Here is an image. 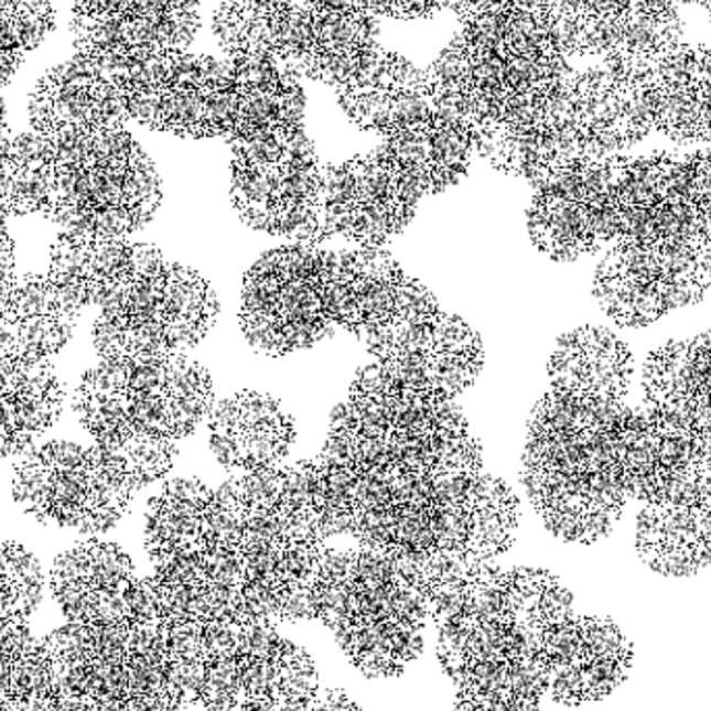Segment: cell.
Masks as SVG:
<instances>
[{"label": "cell", "mask_w": 711, "mask_h": 711, "mask_svg": "<svg viewBox=\"0 0 711 711\" xmlns=\"http://www.w3.org/2000/svg\"><path fill=\"white\" fill-rule=\"evenodd\" d=\"M11 691L15 701L51 699L55 694L53 657L46 651V645L40 654L13 659Z\"/></svg>", "instance_id": "22"}, {"label": "cell", "mask_w": 711, "mask_h": 711, "mask_svg": "<svg viewBox=\"0 0 711 711\" xmlns=\"http://www.w3.org/2000/svg\"><path fill=\"white\" fill-rule=\"evenodd\" d=\"M316 11L346 15V13L358 11V7H356L354 0H316Z\"/></svg>", "instance_id": "50"}, {"label": "cell", "mask_w": 711, "mask_h": 711, "mask_svg": "<svg viewBox=\"0 0 711 711\" xmlns=\"http://www.w3.org/2000/svg\"><path fill=\"white\" fill-rule=\"evenodd\" d=\"M44 645H46V651L55 659L88 664L94 657L90 624L86 622H67L65 626L56 628L55 633L44 637Z\"/></svg>", "instance_id": "31"}, {"label": "cell", "mask_w": 711, "mask_h": 711, "mask_svg": "<svg viewBox=\"0 0 711 711\" xmlns=\"http://www.w3.org/2000/svg\"><path fill=\"white\" fill-rule=\"evenodd\" d=\"M508 11H483L462 19V36L474 51L508 56L506 49Z\"/></svg>", "instance_id": "28"}, {"label": "cell", "mask_w": 711, "mask_h": 711, "mask_svg": "<svg viewBox=\"0 0 711 711\" xmlns=\"http://www.w3.org/2000/svg\"><path fill=\"white\" fill-rule=\"evenodd\" d=\"M18 701L15 699H0V711H15Z\"/></svg>", "instance_id": "56"}, {"label": "cell", "mask_w": 711, "mask_h": 711, "mask_svg": "<svg viewBox=\"0 0 711 711\" xmlns=\"http://www.w3.org/2000/svg\"><path fill=\"white\" fill-rule=\"evenodd\" d=\"M65 389L51 360L0 356V460L21 456L55 424Z\"/></svg>", "instance_id": "16"}, {"label": "cell", "mask_w": 711, "mask_h": 711, "mask_svg": "<svg viewBox=\"0 0 711 711\" xmlns=\"http://www.w3.org/2000/svg\"><path fill=\"white\" fill-rule=\"evenodd\" d=\"M91 133V131H90ZM161 180L147 152L103 159L90 147L77 163L51 161V196L44 217L77 239H128L154 217Z\"/></svg>", "instance_id": "6"}, {"label": "cell", "mask_w": 711, "mask_h": 711, "mask_svg": "<svg viewBox=\"0 0 711 711\" xmlns=\"http://www.w3.org/2000/svg\"><path fill=\"white\" fill-rule=\"evenodd\" d=\"M616 481L645 506L711 510V435L672 414L622 403L610 422Z\"/></svg>", "instance_id": "5"}, {"label": "cell", "mask_w": 711, "mask_h": 711, "mask_svg": "<svg viewBox=\"0 0 711 711\" xmlns=\"http://www.w3.org/2000/svg\"><path fill=\"white\" fill-rule=\"evenodd\" d=\"M614 241L626 248H670L711 239L697 201L693 157L656 152L631 159L614 187Z\"/></svg>", "instance_id": "10"}, {"label": "cell", "mask_w": 711, "mask_h": 711, "mask_svg": "<svg viewBox=\"0 0 711 711\" xmlns=\"http://www.w3.org/2000/svg\"><path fill=\"white\" fill-rule=\"evenodd\" d=\"M340 105L347 117L366 131H375L385 136L389 131V105L391 91L368 90H337Z\"/></svg>", "instance_id": "23"}, {"label": "cell", "mask_w": 711, "mask_h": 711, "mask_svg": "<svg viewBox=\"0 0 711 711\" xmlns=\"http://www.w3.org/2000/svg\"><path fill=\"white\" fill-rule=\"evenodd\" d=\"M631 0H584V18H618Z\"/></svg>", "instance_id": "46"}, {"label": "cell", "mask_w": 711, "mask_h": 711, "mask_svg": "<svg viewBox=\"0 0 711 711\" xmlns=\"http://www.w3.org/2000/svg\"><path fill=\"white\" fill-rule=\"evenodd\" d=\"M128 483L98 450L49 441L23 457L13 474V497L42 525L103 535L115 529L133 502Z\"/></svg>", "instance_id": "8"}, {"label": "cell", "mask_w": 711, "mask_h": 711, "mask_svg": "<svg viewBox=\"0 0 711 711\" xmlns=\"http://www.w3.org/2000/svg\"><path fill=\"white\" fill-rule=\"evenodd\" d=\"M90 675V701H109L121 699L126 701L129 694L128 664L126 661H109L100 657H91L88 661Z\"/></svg>", "instance_id": "29"}, {"label": "cell", "mask_w": 711, "mask_h": 711, "mask_svg": "<svg viewBox=\"0 0 711 711\" xmlns=\"http://www.w3.org/2000/svg\"><path fill=\"white\" fill-rule=\"evenodd\" d=\"M215 406L208 370L190 356L100 360L75 394V414L94 448L112 454L138 439L180 441Z\"/></svg>", "instance_id": "4"}, {"label": "cell", "mask_w": 711, "mask_h": 711, "mask_svg": "<svg viewBox=\"0 0 711 711\" xmlns=\"http://www.w3.org/2000/svg\"><path fill=\"white\" fill-rule=\"evenodd\" d=\"M468 88L493 96H506V56L474 51L468 46Z\"/></svg>", "instance_id": "32"}, {"label": "cell", "mask_w": 711, "mask_h": 711, "mask_svg": "<svg viewBox=\"0 0 711 711\" xmlns=\"http://www.w3.org/2000/svg\"><path fill=\"white\" fill-rule=\"evenodd\" d=\"M128 610L131 622L161 621L157 586L152 579H136V583L131 584L128 591Z\"/></svg>", "instance_id": "41"}, {"label": "cell", "mask_w": 711, "mask_h": 711, "mask_svg": "<svg viewBox=\"0 0 711 711\" xmlns=\"http://www.w3.org/2000/svg\"><path fill=\"white\" fill-rule=\"evenodd\" d=\"M286 638L274 633L273 626L267 624H244L237 656L241 659H258V661H279L283 654Z\"/></svg>", "instance_id": "34"}, {"label": "cell", "mask_w": 711, "mask_h": 711, "mask_svg": "<svg viewBox=\"0 0 711 711\" xmlns=\"http://www.w3.org/2000/svg\"><path fill=\"white\" fill-rule=\"evenodd\" d=\"M231 201L256 231L321 246L323 166L304 126L290 129L279 163L231 161Z\"/></svg>", "instance_id": "13"}, {"label": "cell", "mask_w": 711, "mask_h": 711, "mask_svg": "<svg viewBox=\"0 0 711 711\" xmlns=\"http://www.w3.org/2000/svg\"><path fill=\"white\" fill-rule=\"evenodd\" d=\"M126 711H177L163 693L129 694Z\"/></svg>", "instance_id": "44"}, {"label": "cell", "mask_w": 711, "mask_h": 711, "mask_svg": "<svg viewBox=\"0 0 711 711\" xmlns=\"http://www.w3.org/2000/svg\"><path fill=\"white\" fill-rule=\"evenodd\" d=\"M438 11L435 0H394V18H429Z\"/></svg>", "instance_id": "45"}, {"label": "cell", "mask_w": 711, "mask_h": 711, "mask_svg": "<svg viewBox=\"0 0 711 711\" xmlns=\"http://www.w3.org/2000/svg\"><path fill=\"white\" fill-rule=\"evenodd\" d=\"M229 65H231V74L236 79L237 88L241 91L279 96L286 88L283 74L277 67V61L271 56L237 53L229 58Z\"/></svg>", "instance_id": "24"}, {"label": "cell", "mask_w": 711, "mask_h": 711, "mask_svg": "<svg viewBox=\"0 0 711 711\" xmlns=\"http://www.w3.org/2000/svg\"><path fill=\"white\" fill-rule=\"evenodd\" d=\"M241 687L248 701H277L279 703V661L241 659Z\"/></svg>", "instance_id": "33"}, {"label": "cell", "mask_w": 711, "mask_h": 711, "mask_svg": "<svg viewBox=\"0 0 711 711\" xmlns=\"http://www.w3.org/2000/svg\"><path fill=\"white\" fill-rule=\"evenodd\" d=\"M15 711H51V699H28L18 701Z\"/></svg>", "instance_id": "53"}, {"label": "cell", "mask_w": 711, "mask_h": 711, "mask_svg": "<svg viewBox=\"0 0 711 711\" xmlns=\"http://www.w3.org/2000/svg\"><path fill=\"white\" fill-rule=\"evenodd\" d=\"M645 408L711 435V328L654 349L643 366Z\"/></svg>", "instance_id": "17"}, {"label": "cell", "mask_w": 711, "mask_h": 711, "mask_svg": "<svg viewBox=\"0 0 711 711\" xmlns=\"http://www.w3.org/2000/svg\"><path fill=\"white\" fill-rule=\"evenodd\" d=\"M637 551L666 577H689L711 562V510L645 506L638 511Z\"/></svg>", "instance_id": "19"}, {"label": "cell", "mask_w": 711, "mask_h": 711, "mask_svg": "<svg viewBox=\"0 0 711 711\" xmlns=\"http://www.w3.org/2000/svg\"><path fill=\"white\" fill-rule=\"evenodd\" d=\"M422 198L381 147L323 166L321 239L342 237L356 248H385L412 223Z\"/></svg>", "instance_id": "11"}, {"label": "cell", "mask_w": 711, "mask_h": 711, "mask_svg": "<svg viewBox=\"0 0 711 711\" xmlns=\"http://www.w3.org/2000/svg\"><path fill=\"white\" fill-rule=\"evenodd\" d=\"M241 628H244L241 622H206L202 626L204 659H208V657L237 656Z\"/></svg>", "instance_id": "39"}, {"label": "cell", "mask_w": 711, "mask_h": 711, "mask_svg": "<svg viewBox=\"0 0 711 711\" xmlns=\"http://www.w3.org/2000/svg\"><path fill=\"white\" fill-rule=\"evenodd\" d=\"M622 403L549 387L530 417L520 478L532 508L562 541H600L628 504L610 439Z\"/></svg>", "instance_id": "2"}, {"label": "cell", "mask_w": 711, "mask_h": 711, "mask_svg": "<svg viewBox=\"0 0 711 711\" xmlns=\"http://www.w3.org/2000/svg\"><path fill=\"white\" fill-rule=\"evenodd\" d=\"M91 701L88 697L75 694H53L51 711H90Z\"/></svg>", "instance_id": "49"}, {"label": "cell", "mask_w": 711, "mask_h": 711, "mask_svg": "<svg viewBox=\"0 0 711 711\" xmlns=\"http://www.w3.org/2000/svg\"><path fill=\"white\" fill-rule=\"evenodd\" d=\"M152 654H164V622L129 621L128 657L152 656Z\"/></svg>", "instance_id": "40"}, {"label": "cell", "mask_w": 711, "mask_h": 711, "mask_svg": "<svg viewBox=\"0 0 711 711\" xmlns=\"http://www.w3.org/2000/svg\"><path fill=\"white\" fill-rule=\"evenodd\" d=\"M4 219L7 215L0 213V290L15 277V250Z\"/></svg>", "instance_id": "43"}, {"label": "cell", "mask_w": 711, "mask_h": 711, "mask_svg": "<svg viewBox=\"0 0 711 711\" xmlns=\"http://www.w3.org/2000/svg\"><path fill=\"white\" fill-rule=\"evenodd\" d=\"M90 711H126V701H121V699L91 701Z\"/></svg>", "instance_id": "54"}, {"label": "cell", "mask_w": 711, "mask_h": 711, "mask_svg": "<svg viewBox=\"0 0 711 711\" xmlns=\"http://www.w3.org/2000/svg\"><path fill=\"white\" fill-rule=\"evenodd\" d=\"M314 618L311 586H292L281 593V621H309Z\"/></svg>", "instance_id": "42"}, {"label": "cell", "mask_w": 711, "mask_h": 711, "mask_svg": "<svg viewBox=\"0 0 711 711\" xmlns=\"http://www.w3.org/2000/svg\"><path fill=\"white\" fill-rule=\"evenodd\" d=\"M360 11L368 15H391L394 18V0H354Z\"/></svg>", "instance_id": "51"}, {"label": "cell", "mask_w": 711, "mask_h": 711, "mask_svg": "<svg viewBox=\"0 0 711 711\" xmlns=\"http://www.w3.org/2000/svg\"><path fill=\"white\" fill-rule=\"evenodd\" d=\"M79 314L49 274H15L0 290L2 354L49 360L72 340Z\"/></svg>", "instance_id": "15"}, {"label": "cell", "mask_w": 711, "mask_h": 711, "mask_svg": "<svg viewBox=\"0 0 711 711\" xmlns=\"http://www.w3.org/2000/svg\"><path fill=\"white\" fill-rule=\"evenodd\" d=\"M208 443L223 468L234 476L286 464L295 429L281 401L262 391H239L213 406Z\"/></svg>", "instance_id": "14"}, {"label": "cell", "mask_w": 711, "mask_h": 711, "mask_svg": "<svg viewBox=\"0 0 711 711\" xmlns=\"http://www.w3.org/2000/svg\"><path fill=\"white\" fill-rule=\"evenodd\" d=\"M244 621L246 624L274 626L281 622V593L265 584H244Z\"/></svg>", "instance_id": "35"}, {"label": "cell", "mask_w": 711, "mask_h": 711, "mask_svg": "<svg viewBox=\"0 0 711 711\" xmlns=\"http://www.w3.org/2000/svg\"><path fill=\"white\" fill-rule=\"evenodd\" d=\"M549 387L624 401L635 373L633 352L610 328L584 325L560 337L549 358Z\"/></svg>", "instance_id": "18"}, {"label": "cell", "mask_w": 711, "mask_h": 711, "mask_svg": "<svg viewBox=\"0 0 711 711\" xmlns=\"http://www.w3.org/2000/svg\"><path fill=\"white\" fill-rule=\"evenodd\" d=\"M202 626L204 624L194 621L164 624V654H166V657L169 659H180V661L204 659Z\"/></svg>", "instance_id": "36"}, {"label": "cell", "mask_w": 711, "mask_h": 711, "mask_svg": "<svg viewBox=\"0 0 711 711\" xmlns=\"http://www.w3.org/2000/svg\"><path fill=\"white\" fill-rule=\"evenodd\" d=\"M323 302L328 321L365 344L373 363L456 400L478 377L485 352L462 319L385 248L327 252Z\"/></svg>", "instance_id": "1"}, {"label": "cell", "mask_w": 711, "mask_h": 711, "mask_svg": "<svg viewBox=\"0 0 711 711\" xmlns=\"http://www.w3.org/2000/svg\"><path fill=\"white\" fill-rule=\"evenodd\" d=\"M277 61H286L288 67L300 58L314 53L312 15L302 11H283L277 18Z\"/></svg>", "instance_id": "26"}, {"label": "cell", "mask_w": 711, "mask_h": 711, "mask_svg": "<svg viewBox=\"0 0 711 711\" xmlns=\"http://www.w3.org/2000/svg\"><path fill=\"white\" fill-rule=\"evenodd\" d=\"M129 621L100 624L90 622L91 647L94 657L109 661H126L128 659Z\"/></svg>", "instance_id": "38"}, {"label": "cell", "mask_w": 711, "mask_h": 711, "mask_svg": "<svg viewBox=\"0 0 711 711\" xmlns=\"http://www.w3.org/2000/svg\"><path fill=\"white\" fill-rule=\"evenodd\" d=\"M466 90L468 88V44L457 34L427 72V90ZM424 90V94H427Z\"/></svg>", "instance_id": "27"}, {"label": "cell", "mask_w": 711, "mask_h": 711, "mask_svg": "<svg viewBox=\"0 0 711 711\" xmlns=\"http://www.w3.org/2000/svg\"><path fill=\"white\" fill-rule=\"evenodd\" d=\"M699 55V79L711 86V49H697Z\"/></svg>", "instance_id": "52"}, {"label": "cell", "mask_w": 711, "mask_h": 711, "mask_svg": "<svg viewBox=\"0 0 711 711\" xmlns=\"http://www.w3.org/2000/svg\"><path fill=\"white\" fill-rule=\"evenodd\" d=\"M314 708L316 711H358L356 703L344 691L337 689L316 694Z\"/></svg>", "instance_id": "47"}, {"label": "cell", "mask_w": 711, "mask_h": 711, "mask_svg": "<svg viewBox=\"0 0 711 711\" xmlns=\"http://www.w3.org/2000/svg\"><path fill=\"white\" fill-rule=\"evenodd\" d=\"M279 703H302L319 694V675L311 656L288 640L279 657Z\"/></svg>", "instance_id": "20"}, {"label": "cell", "mask_w": 711, "mask_h": 711, "mask_svg": "<svg viewBox=\"0 0 711 711\" xmlns=\"http://www.w3.org/2000/svg\"><path fill=\"white\" fill-rule=\"evenodd\" d=\"M206 682V661L194 659V661H180L169 659L164 664V694L173 703V708L180 711L187 705L201 703L202 689Z\"/></svg>", "instance_id": "25"}, {"label": "cell", "mask_w": 711, "mask_h": 711, "mask_svg": "<svg viewBox=\"0 0 711 711\" xmlns=\"http://www.w3.org/2000/svg\"><path fill=\"white\" fill-rule=\"evenodd\" d=\"M94 306L91 340L100 360L190 356L219 316V300L202 274L142 241L128 271Z\"/></svg>", "instance_id": "3"}, {"label": "cell", "mask_w": 711, "mask_h": 711, "mask_svg": "<svg viewBox=\"0 0 711 711\" xmlns=\"http://www.w3.org/2000/svg\"><path fill=\"white\" fill-rule=\"evenodd\" d=\"M128 664L129 693L148 694L164 691V654L152 656H129Z\"/></svg>", "instance_id": "37"}, {"label": "cell", "mask_w": 711, "mask_h": 711, "mask_svg": "<svg viewBox=\"0 0 711 711\" xmlns=\"http://www.w3.org/2000/svg\"><path fill=\"white\" fill-rule=\"evenodd\" d=\"M18 618V584L0 581V622Z\"/></svg>", "instance_id": "48"}, {"label": "cell", "mask_w": 711, "mask_h": 711, "mask_svg": "<svg viewBox=\"0 0 711 711\" xmlns=\"http://www.w3.org/2000/svg\"><path fill=\"white\" fill-rule=\"evenodd\" d=\"M431 123H433V110H431V105H429V98L422 91H391L389 131L385 133L384 138H387L394 131L427 128Z\"/></svg>", "instance_id": "30"}, {"label": "cell", "mask_w": 711, "mask_h": 711, "mask_svg": "<svg viewBox=\"0 0 711 711\" xmlns=\"http://www.w3.org/2000/svg\"><path fill=\"white\" fill-rule=\"evenodd\" d=\"M327 250L292 241L265 252L244 277L239 327L271 356H288L325 340L331 328L323 302Z\"/></svg>", "instance_id": "7"}, {"label": "cell", "mask_w": 711, "mask_h": 711, "mask_svg": "<svg viewBox=\"0 0 711 711\" xmlns=\"http://www.w3.org/2000/svg\"><path fill=\"white\" fill-rule=\"evenodd\" d=\"M314 701H302V703H279V711H316Z\"/></svg>", "instance_id": "55"}, {"label": "cell", "mask_w": 711, "mask_h": 711, "mask_svg": "<svg viewBox=\"0 0 711 711\" xmlns=\"http://www.w3.org/2000/svg\"><path fill=\"white\" fill-rule=\"evenodd\" d=\"M711 288V239L670 248L610 246L593 295L621 327H647L668 312L701 302Z\"/></svg>", "instance_id": "9"}, {"label": "cell", "mask_w": 711, "mask_h": 711, "mask_svg": "<svg viewBox=\"0 0 711 711\" xmlns=\"http://www.w3.org/2000/svg\"><path fill=\"white\" fill-rule=\"evenodd\" d=\"M628 157L581 161L535 190L527 220L532 244L549 258L570 262L614 241V187Z\"/></svg>", "instance_id": "12"}, {"label": "cell", "mask_w": 711, "mask_h": 711, "mask_svg": "<svg viewBox=\"0 0 711 711\" xmlns=\"http://www.w3.org/2000/svg\"><path fill=\"white\" fill-rule=\"evenodd\" d=\"M365 11H354L346 15L335 13H312V32H314V53H349L360 51L358 21Z\"/></svg>", "instance_id": "21"}]
</instances>
